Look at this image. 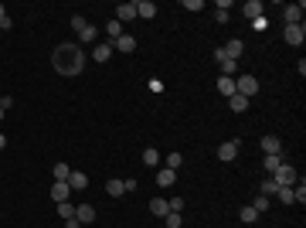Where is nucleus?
Masks as SVG:
<instances>
[{
	"label": "nucleus",
	"mask_w": 306,
	"mask_h": 228,
	"mask_svg": "<svg viewBox=\"0 0 306 228\" xmlns=\"http://www.w3.org/2000/svg\"><path fill=\"white\" fill-rule=\"evenodd\" d=\"M51 61H55V72H61V75H78V72L85 68V51H82V44H75V41H65V44L55 48Z\"/></svg>",
	"instance_id": "1"
},
{
	"label": "nucleus",
	"mask_w": 306,
	"mask_h": 228,
	"mask_svg": "<svg viewBox=\"0 0 306 228\" xmlns=\"http://www.w3.org/2000/svg\"><path fill=\"white\" fill-rule=\"evenodd\" d=\"M235 92L245 95V99H252V95L259 92V78H255V75H238V78H235Z\"/></svg>",
	"instance_id": "2"
},
{
	"label": "nucleus",
	"mask_w": 306,
	"mask_h": 228,
	"mask_svg": "<svg viewBox=\"0 0 306 228\" xmlns=\"http://www.w3.org/2000/svg\"><path fill=\"white\" fill-rule=\"evenodd\" d=\"M272 181H276L279 188H293V184L300 181V174H296V167H289V164H283L279 171L272 174Z\"/></svg>",
	"instance_id": "3"
},
{
	"label": "nucleus",
	"mask_w": 306,
	"mask_h": 228,
	"mask_svg": "<svg viewBox=\"0 0 306 228\" xmlns=\"http://www.w3.org/2000/svg\"><path fill=\"white\" fill-rule=\"evenodd\" d=\"M283 34H286V44L300 48V44L306 41V27H303V24H286V31H283Z\"/></svg>",
	"instance_id": "4"
},
{
	"label": "nucleus",
	"mask_w": 306,
	"mask_h": 228,
	"mask_svg": "<svg viewBox=\"0 0 306 228\" xmlns=\"http://www.w3.org/2000/svg\"><path fill=\"white\" fill-rule=\"evenodd\" d=\"M238 147H242V140H228V143H221V147H218V160H221V164H231V160L238 157Z\"/></svg>",
	"instance_id": "5"
},
{
	"label": "nucleus",
	"mask_w": 306,
	"mask_h": 228,
	"mask_svg": "<svg viewBox=\"0 0 306 228\" xmlns=\"http://www.w3.org/2000/svg\"><path fill=\"white\" fill-rule=\"evenodd\" d=\"M113 51H123V55H133V51H136V38H133V34H119V38L113 41Z\"/></svg>",
	"instance_id": "6"
},
{
	"label": "nucleus",
	"mask_w": 306,
	"mask_h": 228,
	"mask_svg": "<svg viewBox=\"0 0 306 228\" xmlns=\"http://www.w3.org/2000/svg\"><path fill=\"white\" fill-rule=\"evenodd\" d=\"M75 218L82 222V225H92V222H96V208L82 201V205H75Z\"/></svg>",
	"instance_id": "7"
},
{
	"label": "nucleus",
	"mask_w": 306,
	"mask_h": 228,
	"mask_svg": "<svg viewBox=\"0 0 306 228\" xmlns=\"http://www.w3.org/2000/svg\"><path fill=\"white\" fill-rule=\"evenodd\" d=\"M136 17L153 20L156 17V3H153V0H140V3H136Z\"/></svg>",
	"instance_id": "8"
},
{
	"label": "nucleus",
	"mask_w": 306,
	"mask_h": 228,
	"mask_svg": "<svg viewBox=\"0 0 306 228\" xmlns=\"http://www.w3.org/2000/svg\"><path fill=\"white\" fill-rule=\"evenodd\" d=\"M51 198H55V201H68V198H72L68 181H55V184H51Z\"/></svg>",
	"instance_id": "9"
},
{
	"label": "nucleus",
	"mask_w": 306,
	"mask_h": 228,
	"mask_svg": "<svg viewBox=\"0 0 306 228\" xmlns=\"http://www.w3.org/2000/svg\"><path fill=\"white\" fill-rule=\"evenodd\" d=\"M68 188H72V191H85V188H89V174L72 171V174H68Z\"/></svg>",
	"instance_id": "10"
},
{
	"label": "nucleus",
	"mask_w": 306,
	"mask_h": 228,
	"mask_svg": "<svg viewBox=\"0 0 306 228\" xmlns=\"http://www.w3.org/2000/svg\"><path fill=\"white\" fill-rule=\"evenodd\" d=\"M242 10H245V17H249V20H259V17H262V10H266V3H262V0H249Z\"/></svg>",
	"instance_id": "11"
},
{
	"label": "nucleus",
	"mask_w": 306,
	"mask_h": 228,
	"mask_svg": "<svg viewBox=\"0 0 306 228\" xmlns=\"http://www.w3.org/2000/svg\"><path fill=\"white\" fill-rule=\"evenodd\" d=\"M283 17H286V24H303V3H289Z\"/></svg>",
	"instance_id": "12"
},
{
	"label": "nucleus",
	"mask_w": 306,
	"mask_h": 228,
	"mask_svg": "<svg viewBox=\"0 0 306 228\" xmlns=\"http://www.w3.org/2000/svg\"><path fill=\"white\" fill-rule=\"evenodd\" d=\"M283 164H286V160H283V153H266V160H262V167H266L269 174H276Z\"/></svg>",
	"instance_id": "13"
},
{
	"label": "nucleus",
	"mask_w": 306,
	"mask_h": 228,
	"mask_svg": "<svg viewBox=\"0 0 306 228\" xmlns=\"http://www.w3.org/2000/svg\"><path fill=\"white\" fill-rule=\"evenodd\" d=\"M150 211L156 215V218H167V215H170V201H163V198H153V201H150Z\"/></svg>",
	"instance_id": "14"
},
{
	"label": "nucleus",
	"mask_w": 306,
	"mask_h": 228,
	"mask_svg": "<svg viewBox=\"0 0 306 228\" xmlns=\"http://www.w3.org/2000/svg\"><path fill=\"white\" fill-rule=\"evenodd\" d=\"M136 17V3H119L116 7V20L123 24V20H133Z\"/></svg>",
	"instance_id": "15"
},
{
	"label": "nucleus",
	"mask_w": 306,
	"mask_h": 228,
	"mask_svg": "<svg viewBox=\"0 0 306 228\" xmlns=\"http://www.w3.org/2000/svg\"><path fill=\"white\" fill-rule=\"evenodd\" d=\"M221 48H225V55H228L231 61H238V58H242V51H245V44H242L238 38H235V41H228V44H221Z\"/></svg>",
	"instance_id": "16"
},
{
	"label": "nucleus",
	"mask_w": 306,
	"mask_h": 228,
	"mask_svg": "<svg viewBox=\"0 0 306 228\" xmlns=\"http://www.w3.org/2000/svg\"><path fill=\"white\" fill-rule=\"evenodd\" d=\"M173 181H177V171H170V167H160V171H156V184H160V188H170Z\"/></svg>",
	"instance_id": "17"
},
{
	"label": "nucleus",
	"mask_w": 306,
	"mask_h": 228,
	"mask_svg": "<svg viewBox=\"0 0 306 228\" xmlns=\"http://www.w3.org/2000/svg\"><path fill=\"white\" fill-rule=\"evenodd\" d=\"M262 153H283V143H279V136H262Z\"/></svg>",
	"instance_id": "18"
},
{
	"label": "nucleus",
	"mask_w": 306,
	"mask_h": 228,
	"mask_svg": "<svg viewBox=\"0 0 306 228\" xmlns=\"http://www.w3.org/2000/svg\"><path fill=\"white\" fill-rule=\"evenodd\" d=\"M249 102H252V99H245V95H238V92H235V95L228 99L231 113H249Z\"/></svg>",
	"instance_id": "19"
},
{
	"label": "nucleus",
	"mask_w": 306,
	"mask_h": 228,
	"mask_svg": "<svg viewBox=\"0 0 306 228\" xmlns=\"http://www.w3.org/2000/svg\"><path fill=\"white\" fill-rule=\"evenodd\" d=\"M106 191H109V198H123V194H126V188H123L119 177H109V181H106Z\"/></svg>",
	"instance_id": "20"
},
{
	"label": "nucleus",
	"mask_w": 306,
	"mask_h": 228,
	"mask_svg": "<svg viewBox=\"0 0 306 228\" xmlns=\"http://www.w3.org/2000/svg\"><path fill=\"white\" fill-rule=\"evenodd\" d=\"M143 164H147V167H160V150H156V147H147V150H143Z\"/></svg>",
	"instance_id": "21"
},
{
	"label": "nucleus",
	"mask_w": 306,
	"mask_h": 228,
	"mask_svg": "<svg viewBox=\"0 0 306 228\" xmlns=\"http://www.w3.org/2000/svg\"><path fill=\"white\" fill-rule=\"evenodd\" d=\"M106 34H109V44H113V41L123 34V24H119L116 17H109V24H106Z\"/></svg>",
	"instance_id": "22"
},
{
	"label": "nucleus",
	"mask_w": 306,
	"mask_h": 228,
	"mask_svg": "<svg viewBox=\"0 0 306 228\" xmlns=\"http://www.w3.org/2000/svg\"><path fill=\"white\" fill-rule=\"evenodd\" d=\"M92 58H96V61H109V58H113V44H96Z\"/></svg>",
	"instance_id": "23"
},
{
	"label": "nucleus",
	"mask_w": 306,
	"mask_h": 228,
	"mask_svg": "<svg viewBox=\"0 0 306 228\" xmlns=\"http://www.w3.org/2000/svg\"><path fill=\"white\" fill-rule=\"evenodd\" d=\"M218 92L231 99V95H235V78H225V75H221V78H218Z\"/></svg>",
	"instance_id": "24"
},
{
	"label": "nucleus",
	"mask_w": 306,
	"mask_h": 228,
	"mask_svg": "<svg viewBox=\"0 0 306 228\" xmlns=\"http://www.w3.org/2000/svg\"><path fill=\"white\" fill-rule=\"evenodd\" d=\"M238 218H242V222H245V225H252V222H255V218H259V211L252 208V205H245V208L238 211Z\"/></svg>",
	"instance_id": "25"
},
{
	"label": "nucleus",
	"mask_w": 306,
	"mask_h": 228,
	"mask_svg": "<svg viewBox=\"0 0 306 228\" xmlns=\"http://www.w3.org/2000/svg\"><path fill=\"white\" fill-rule=\"evenodd\" d=\"M78 38H82V44H89V41H96V38H99V27H96V24H89V27H85V31L78 34Z\"/></svg>",
	"instance_id": "26"
},
{
	"label": "nucleus",
	"mask_w": 306,
	"mask_h": 228,
	"mask_svg": "<svg viewBox=\"0 0 306 228\" xmlns=\"http://www.w3.org/2000/svg\"><path fill=\"white\" fill-rule=\"evenodd\" d=\"M269 205H272V198H266V194H259V198L252 201V208L259 211V215H262V211H269Z\"/></svg>",
	"instance_id": "27"
},
{
	"label": "nucleus",
	"mask_w": 306,
	"mask_h": 228,
	"mask_svg": "<svg viewBox=\"0 0 306 228\" xmlns=\"http://www.w3.org/2000/svg\"><path fill=\"white\" fill-rule=\"evenodd\" d=\"M55 181H68V174H72V167H68V164H55Z\"/></svg>",
	"instance_id": "28"
},
{
	"label": "nucleus",
	"mask_w": 306,
	"mask_h": 228,
	"mask_svg": "<svg viewBox=\"0 0 306 228\" xmlns=\"http://www.w3.org/2000/svg\"><path fill=\"white\" fill-rule=\"evenodd\" d=\"M276 191H279V184H276L272 177H266V181H262V194H266V198H276Z\"/></svg>",
	"instance_id": "29"
},
{
	"label": "nucleus",
	"mask_w": 306,
	"mask_h": 228,
	"mask_svg": "<svg viewBox=\"0 0 306 228\" xmlns=\"http://www.w3.org/2000/svg\"><path fill=\"white\" fill-rule=\"evenodd\" d=\"M58 215H61V218H72V215H75V205H72V201H58Z\"/></svg>",
	"instance_id": "30"
},
{
	"label": "nucleus",
	"mask_w": 306,
	"mask_h": 228,
	"mask_svg": "<svg viewBox=\"0 0 306 228\" xmlns=\"http://www.w3.org/2000/svg\"><path fill=\"white\" fill-rule=\"evenodd\" d=\"M180 164H184V153H167V167H170V171H177V167H180Z\"/></svg>",
	"instance_id": "31"
},
{
	"label": "nucleus",
	"mask_w": 306,
	"mask_h": 228,
	"mask_svg": "<svg viewBox=\"0 0 306 228\" xmlns=\"http://www.w3.org/2000/svg\"><path fill=\"white\" fill-rule=\"evenodd\" d=\"M276 198H279L283 205H296V201H293V188H279V191H276Z\"/></svg>",
	"instance_id": "32"
},
{
	"label": "nucleus",
	"mask_w": 306,
	"mask_h": 228,
	"mask_svg": "<svg viewBox=\"0 0 306 228\" xmlns=\"http://www.w3.org/2000/svg\"><path fill=\"white\" fill-rule=\"evenodd\" d=\"M163 225H167V228H180V225H184V218H180L177 211H170V215L163 218Z\"/></svg>",
	"instance_id": "33"
},
{
	"label": "nucleus",
	"mask_w": 306,
	"mask_h": 228,
	"mask_svg": "<svg viewBox=\"0 0 306 228\" xmlns=\"http://www.w3.org/2000/svg\"><path fill=\"white\" fill-rule=\"evenodd\" d=\"M72 27H75L78 34H82V31H85V27H89V20H85V17H78V14H75V17H72Z\"/></svg>",
	"instance_id": "34"
},
{
	"label": "nucleus",
	"mask_w": 306,
	"mask_h": 228,
	"mask_svg": "<svg viewBox=\"0 0 306 228\" xmlns=\"http://www.w3.org/2000/svg\"><path fill=\"white\" fill-rule=\"evenodd\" d=\"M204 7V0H184V10H201Z\"/></svg>",
	"instance_id": "35"
},
{
	"label": "nucleus",
	"mask_w": 306,
	"mask_h": 228,
	"mask_svg": "<svg viewBox=\"0 0 306 228\" xmlns=\"http://www.w3.org/2000/svg\"><path fill=\"white\" fill-rule=\"evenodd\" d=\"M10 106H14V95H0V109H3V113H7V109H10Z\"/></svg>",
	"instance_id": "36"
},
{
	"label": "nucleus",
	"mask_w": 306,
	"mask_h": 228,
	"mask_svg": "<svg viewBox=\"0 0 306 228\" xmlns=\"http://www.w3.org/2000/svg\"><path fill=\"white\" fill-rule=\"evenodd\" d=\"M170 211H177V215H180V211H184V198H173V201H170Z\"/></svg>",
	"instance_id": "37"
},
{
	"label": "nucleus",
	"mask_w": 306,
	"mask_h": 228,
	"mask_svg": "<svg viewBox=\"0 0 306 228\" xmlns=\"http://www.w3.org/2000/svg\"><path fill=\"white\" fill-rule=\"evenodd\" d=\"M10 27H14V20L7 17V14H3V17H0V31H10Z\"/></svg>",
	"instance_id": "38"
},
{
	"label": "nucleus",
	"mask_w": 306,
	"mask_h": 228,
	"mask_svg": "<svg viewBox=\"0 0 306 228\" xmlns=\"http://www.w3.org/2000/svg\"><path fill=\"white\" fill-rule=\"evenodd\" d=\"M214 61L221 65V61H228V55H225V48H214Z\"/></svg>",
	"instance_id": "39"
},
{
	"label": "nucleus",
	"mask_w": 306,
	"mask_h": 228,
	"mask_svg": "<svg viewBox=\"0 0 306 228\" xmlns=\"http://www.w3.org/2000/svg\"><path fill=\"white\" fill-rule=\"evenodd\" d=\"M65 228H82V222H78L75 215H72V218H65Z\"/></svg>",
	"instance_id": "40"
},
{
	"label": "nucleus",
	"mask_w": 306,
	"mask_h": 228,
	"mask_svg": "<svg viewBox=\"0 0 306 228\" xmlns=\"http://www.w3.org/2000/svg\"><path fill=\"white\" fill-rule=\"evenodd\" d=\"M3 147H7V136H3V133H0V150H3Z\"/></svg>",
	"instance_id": "41"
},
{
	"label": "nucleus",
	"mask_w": 306,
	"mask_h": 228,
	"mask_svg": "<svg viewBox=\"0 0 306 228\" xmlns=\"http://www.w3.org/2000/svg\"><path fill=\"white\" fill-rule=\"evenodd\" d=\"M3 14H7V10H3V3H0V17H3Z\"/></svg>",
	"instance_id": "42"
},
{
	"label": "nucleus",
	"mask_w": 306,
	"mask_h": 228,
	"mask_svg": "<svg viewBox=\"0 0 306 228\" xmlns=\"http://www.w3.org/2000/svg\"><path fill=\"white\" fill-rule=\"evenodd\" d=\"M0 119H3V109H0Z\"/></svg>",
	"instance_id": "43"
}]
</instances>
